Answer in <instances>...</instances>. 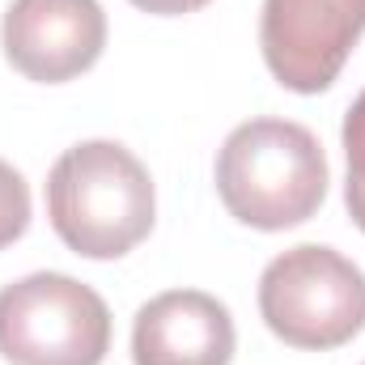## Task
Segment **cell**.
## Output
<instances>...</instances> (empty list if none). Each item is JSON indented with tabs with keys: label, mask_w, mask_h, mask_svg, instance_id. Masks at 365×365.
I'll use <instances>...</instances> for the list:
<instances>
[{
	"label": "cell",
	"mask_w": 365,
	"mask_h": 365,
	"mask_svg": "<svg viewBox=\"0 0 365 365\" xmlns=\"http://www.w3.org/2000/svg\"><path fill=\"white\" fill-rule=\"evenodd\" d=\"M259 314L289 349H340L365 327V272L331 247H289L259 276Z\"/></svg>",
	"instance_id": "3"
},
{
	"label": "cell",
	"mask_w": 365,
	"mask_h": 365,
	"mask_svg": "<svg viewBox=\"0 0 365 365\" xmlns=\"http://www.w3.org/2000/svg\"><path fill=\"white\" fill-rule=\"evenodd\" d=\"M30 230V187L0 158V251Z\"/></svg>",
	"instance_id": "9"
},
{
	"label": "cell",
	"mask_w": 365,
	"mask_h": 365,
	"mask_svg": "<svg viewBox=\"0 0 365 365\" xmlns=\"http://www.w3.org/2000/svg\"><path fill=\"white\" fill-rule=\"evenodd\" d=\"M110 310L64 272H30L0 289V357L9 365H102Z\"/></svg>",
	"instance_id": "4"
},
{
	"label": "cell",
	"mask_w": 365,
	"mask_h": 365,
	"mask_svg": "<svg viewBox=\"0 0 365 365\" xmlns=\"http://www.w3.org/2000/svg\"><path fill=\"white\" fill-rule=\"evenodd\" d=\"M365 34V0H264L259 51L284 90L323 93Z\"/></svg>",
	"instance_id": "5"
},
{
	"label": "cell",
	"mask_w": 365,
	"mask_h": 365,
	"mask_svg": "<svg viewBox=\"0 0 365 365\" xmlns=\"http://www.w3.org/2000/svg\"><path fill=\"white\" fill-rule=\"evenodd\" d=\"M234 319L225 302L204 289H170L149 297L132 323L136 365H230L234 361Z\"/></svg>",
	"instance_id": "7"
},
{
	"label": "cell",
	"mask_w": 365,
	"mask_h": 365,
	"mask_svg": "<svg viewBox=\"0 0 365 365\" xmlns=\"http://www.w3.org/2000/svg\"><path fill=\"white\" fill-rule=\"evenodd\" d=\"M340 140H344V158H349L344 204H349V217L357 221V230L365 234V90L357 93V102H353L349 115H344Z\"/></svg>",
	"instance_id": "8"
},
{
	"label": "cell",
	"mask_w": 365,
	"mask_h": 365,
	"mask_svg": "<svg viewBox=\"0 0 365 365\" xmlns=\"http://www.w3.org/2000/svg\"><path fill=\"white\" fill-rule=\"evenodd\" d=\"M132 4L145 9V13H153V17H182V13L204 9L208 0H132Z\"/></svg>",
	"instance_id": "10"
},
{
	"label": "cell",
	"mask_w": 365,
	"mask_h": 365,
	"mask_svg": "<svg viewBox=\"0 0 365 365\" xmlns=\"http://www.w3.org/2000/svg\"><path fill=\"white\" fill-rule=\"evenodd\" d=\"M217 195L251 230H293L327 200V153L293 119H247L217 153Z\"/></svg>",
	"instance_id": "2"
},
{
	"label": "cell",
	"mask_w": 365,
	"mask_h": 365,
	"mask_svg": "<svg viewBox=\"0 0 365 365\" xmlns=\"http://www.w3.org/2000/svg\"><path fill=\"white\" fill-rule=\"evenodd\" d=\"M47 217L73 255L119 259L153 230V179L128 145L81 140L64 149L47 175Z\"/></svg>",
	"instance_id": "1"
},
{
	"label": "cell",
	"mask_w": 365,
	"mask_h": 365,
	"mask_svg": "<svg viewBox=\"0 0 365 365\" xmlns=\"http://www.w3.org/2000/svg\"><path fill=\"white\" fill-rule=\"evenodd\" d=\"M0 47L26 81L64 86L102 60L106 13L98 0H13L0 21Z\"/></svg>",
	"instance_id": "6"
}]
</instances>
